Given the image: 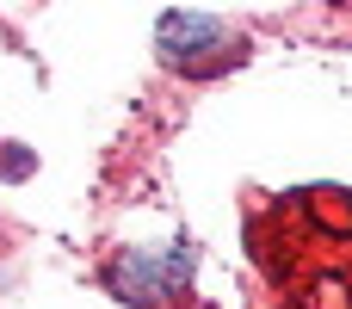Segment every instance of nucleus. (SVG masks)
Returning <instances> with one entry per match:
<instances>
[{"mask_svg": "<svg viewBox=\"0 0 352 309\" xmlns=\"http://www.w3.org/2000/svg\"><path fill=\"white\" fill-rule=\"evenodd\" d=\"M254 254L285 309H352V192L303 186L254 217Z\"/></svg>", "mask_w": 352, "mask_h": 309, "instance_id": "obj_1", "label": "nucleus"}, {"mask_svg": "<svg viewBox=\"0 0 352 309\" xmlns=\"http://www.w3.org/2000/svg\"><path fill=\"white\" fill-rule=\"evenodd\" d=\"M210 43H229V31L210 19V12H161V50L173 56V62H186V68H198V56L210 50Z\"/></svg>", "mask_w": 352, "mask_h": 309, "instance_id": "obj_2", "label": "nucleus"}]
</instances>
